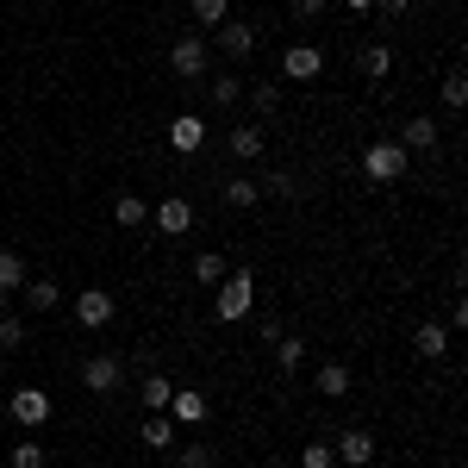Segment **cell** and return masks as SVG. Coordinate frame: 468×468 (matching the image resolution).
Segmentation results:
<instances>
[{"label": "cell", "instance_id": "obj_1", "mask_svg": "<svg viewBox=\"0 0 468 468\" xmlns=\"http://www.w3.org/2000/svg\"><path fill=\"white\" fill-rule=\"evenodd\" d=\"M250 306H256V275L250 269H231V275L218 282V293H213V313L225 324H238V319H250Z\"/></svg>", "mask_w": 468, "mask_h": 468}, {"label": "cell", "instance_id": "obj_2", "mask_svg": "<svg viewBox=\"0 0 468 468\" xmlns=\"http://www.w3.org/2000/svg\"><path fill=\"white\" fill-rule=\"evenodd\" d=\"M406 163H412V156H406V150H399L394 138H381V144H368V150H362V176L375 181V187H394V181L406 176Z\"/></svg>", "mask_w": 468, "mask_h": 468}, {"label": "cell", "instance_id": "obj_3", "mask_svg": "<svg viewBox=\"0 0 468 468\" xmlns=\"http://www.w3.org/2000/svg\"><path fill=\"white\" fill-rule=\"evenodd\" d=\"M169 419H176V431H200L207 419H213V399L200 394V388H176L169 394V406H163Z\"/></svg>", "mask_w": 468, "mask_h": 468}, {"label": "cell", "instance_id": "obj_4", "mask_svg": "<svg viewBox=\"0 0 468 468\" xmlns=\"http://www.w3.org/2000/svg\"><path fill=\"white\" fill-rule=\"evenodd\" d=\"M81 388L101 394V399L119 394V388H125V356H112V350H107V356H88V362H81Z\"/></svg>", "mask_w": 468, "mask_h": 468}, {"label": "cell", "instance_id": "obj_5", "mask_svg": "<svg viewBox=\"0 0 468 468\" xmlns=\"http://www.w3.org/2000/svg\"><path fill=\"white\" fill-rule=\"evenodd\" d=\"M6 412H13L26 431H37V425H50V394H44V388H13Z\"/></svg>", "mask_w": 468, "mask_h": 468}, {"label": "cell", "instance_id": "obj_6", "mask_svg": "<svg viewBox=\"0 0 468 468\" xmlns=\"http://www.w3.org/2000/svg\"><path fill=\"white\" fill-rule=\"evenodd\" d=\"M75 324H81V331H107L112 324V293L107 288H81L75 293Z\"/></svg>", "mask_w": 468, "mask_h": 468}, {"label": "cell", "instance_id": "obj_7", "mask_svg": "<svg viewBox=\"0 0 468 468\" xmlns=\"http://www.w3.org/2000/svg\"><path fill=\"white\" fill-rule=\"evenodd\" d=\"M319 69H324L319 44H288V50H282V75H288V81H319Z\"/></svg>", "mask_w": 468, "mask_h": 468}, {"label": "cell", "instance_id": "obj_8", "mask_svg": "<svg viewBox=\"0 0 468 468\" xmlns=\"http://www.w3.org/2000/svg\"><path fill=\"white\" fill-rule=\"evenodd\" d=\"M169 69H176L181 81H200V75H207V37H176Z\"/></svg>", "mask_w": 468, "mask_h": 468}, {"label": "cell", "instance_id": "obj_9", "mask_svg": "<svg viewBox=\"0 0 468 468\" xmlns=\"http://www.w3.org/2000/svg\"><path fill=\"white\" fill-rule=\"evenodd\" d=\"M213 44L231 57V63H244V57L256 50V26H250V19H225V26L213 32Z\"/></svg>", "mask_w": 468, "mask_h": 468}, {"label": "cell", "instance_id": "obj_10", "mask_svg": "<svg viewBox=\"0 0 468 468\" xmlns=\"http://www.w3.org/2000/svg\"><path fill=\"white\" fill-rule=\"evenodd\" d=\"M169 144H176L181 156H194V150L207 144V119H200V112H176V119H169Z\"/></svg>", "mask_w": 468, "mask_h": 468}, {"label": "cell", "instance_id": "obj_11", "mask_svg": "<svg viewBox=\"0 0 468 468\" xmlns=\"http://www.w3.org/2000/svg\"><path fill=\"white\" fill-rule=\"evenodd\" d=\"M331 456L350 463V468L375 463V437H368V431H337V437H331Z\"/></svg>", "mask_w": 468, "mask_h": 468}, {"label": "cell", "instance_id": "obj_12", "mask_svg": "<svg viewBox=\"0 0 468 468\" xmlns=\"http://www.w3.org/2000/svg\"><path fill=\"white\" fill-rule=\"evenodd\" d=\"M156 231H163V238H181V231H187V225H194V207H187V200H181V194H169V200H156Z\"/></svg>", "mask_w": 468, "mask_h": 468}, {"label": "cell", "instance_id": "obj_13", "mask_svg": "<svg viewBox=\"0 0 468 468\" xmlns=\"http://www.w3.org/2000/svg\"><path fill=\"white\" fill-rule=\"evenodd\" d=\"M138 437H144V450H156V456H169V450L181 443V431H176V419H169V412H150Z\"/></svg>", "mask_w": 468, "mask_h": 468}, {"label": "cell", "instance_id": "obj_14", "mask_svg": "<svg viewBox=\"0 0 468 468\" xmlns=\"http://www.w3.org/2000/svg\"><path fill=\"white\" fill-rule=\"evenodd\" d=\"M356 69L368 75V81H388V75H394V44H362Z\"/></svg>", "mask_w": 468, "mask_h": 468}, {"label": "cell", "instance_id": "obj_15", "mask_svg": "<svg viewBox=\"0 0 468 468\" xmlns=\"http://www.w3.org/2000/svg\"><path fill=\"white\" fill-rule=\"evenodd\" d=\"M437 138H443V132H437L431 119H425V112H419V119H406V132H399L394 144L406 150V156H412V150H437Z\"/></svg>", "mask_w": 468, "mask_h": 468}, {"label": "cell", "instance_id": "obj_16", "mask_svg": "<svg viewBox=\"0 0 468 468\" xmlns=\"http://www.w3.org/2000/svg\"><path fill=\"white\" fill-rule=\"evenodd\" d=\"M225 207H231V213H250V207H262V181L231 176V181H225Z\"/></svg>", "mask_w": 468, "mask_h": 468}, {"label": "cell", "instance_id": "obj_17", "mask_svg": "<svg viewBox=\"0 0 468 468\" xmlns=\"http://www.w3.org/2000/svg\"><path fill=\"white\" fill-rule=\"evenodd\" d=\"M313 388H319L324 399H344V394H350V362H319Z\"/></svg>", "mask_w": 468, "mask_h": 468}, {"label": "cell", "instance_id": "obj_18", "mask_svg": "<svg viewBox=\"0 0 468 468\" xmlns=\"http://www.w3.org/2000/svg\"><path fill=\"white\" fill-rule=\"evenodd\" d=\"M412 350H419V356H425V362H437V356H443V350H450V331H443V324H431V319H425V324H419V331H412Z\"/></svg>", "mask_w": 468, "mask_h": 468}, {"label": "cell", "instance_id": "obj_19", "mask_svg": "<svg viewBox=\"0 0 468 468\" xmlns=\"http://www.w3.org/2000/svg\"><path fill=\"white\" fill-rule=\"evenodd\" d=\"M269 337H275V362H282V375H293V368H300V362H306V337H288V331H282V324H275V331H269Z\"/></svg>", "mask_w": 468, "mask_h": 468}, {"label": "cell", "instance_id": "obj_20", "mask_svg": "<svg viewBox=\"0 0 468 468\" xmlns=\"http://www.w3.org/2000/svg\"><path fill=\"white\" fill-rule=\"evenodd\" d=\"M26 300H32V313H57V306H63V288H57V282H50V275H37V282H26Z\"/></svg>", "mask_w": 468, "mask_h": 468}, {"label": "cell", "instance_id": "obj_21", "mask_svg": "<svg viewBox=\"0 0 468 468\" xmlns=\"http://www.w3.org/2000/svg\"><path fill=\"white\" fill-rule=\"evenodd\" d=\"M32 282V269H26V256L19 250H0V293H19Z\"/></svg>", "mask_w": 468, "mask_h": 468}, {"label": "cell", "instance_id": "obj_22", "mask_svg": "<svg viewBox=\"0 0 468 468\" xmlns=\"http://www.w3.org/2000/svg\"><path fill=\"white\" fill-rule=\"evenodd\" d=\"M169 394H176V381H169V375H144V381H138L144 412H163V406H169Z\"/></svg>", "mask_w": 468, "mask_h": 468}, {"label": "cell", "instance_id": "obj_23", "mask_svg": "<svg viewBox=\"0 0 468 468\" xmlns=\"http://www.w3.org/2000/svg\"><path fill=\"white\" fill-rule=\"evenodd\" d=\"M225 275H231V262H225L218 250H200V256H194V282H207V288H218Z\"/></svg>", "mask_w": 468, "mask_h": 468}, {"label": "cell", "instance_id": "obj_24", "mask_svg": "<svg viewBox=\"0 0 468 468\" xmlns=\"http://www.w3.org/2000/svg\"><path fill=\"white\" fill-rule=\"evenodd\" d=\"M262 144H269V138H262V125H238V132H231V156H244V163H256Z\"/></svg>", "mask_w": 468, "mask_h": 468}, {"label": "cell", "instance_id": "obj_25", "mask_svg": "<svg viewBox=\"0 0 468 468\" xmlns=\"http://www.w3.org/2000/svg\"><path fill=\"white\" fill-rule=\"evenodd\" d=\"M207 94H213V107H225V112H231L238 101H244V81H238V75L225 69V75H213V88H207Z\"/></svg>", "mask_w": 468, "mask_h": 468}, {"label": "cell", "instance_id": "obj_26", "mask_svg": "<svg viewBox=\"0 0 468 468\" xmlns=\"http://www.w3.org/2000/svg\"><path fill=\"white\" fill-rule=\"evenodd\" d=\"M112 218H119L125 231H138V225H144V218H150V207H144V200H138V194H119V200H112Z\"/></svg>", "mask_w": 468, "mask_h": 468}, {"label": "cell", "instance_id": "obj_27", "mask_svg": "<svg viewBox=\"0 0 468 468\" xmlns=\"http://www.w3.org/2000/svg\"><path fill=\"white\" fill-rule=\"evenodd\" d=\"M169 468H213V450L207 443H176L169 450Z\"/></svg>", "mask_w": 468, "mask_h": 468}, {"label": "cell", "instance_id": "obj_28", "mask_svg": "<svg viewBox=\"0 0 468 468\" xmlns=\"http://www.w3.org/2000/svg\"><path fill=\"white\" fill-rule=\"evenodd\" d=\"M231 19V0H194V26H207V32H218Z\"/></svg>", "mask_w": 468, "mask_h": 468}, {"label": "cell", "instance_id": "obj_29", "mask_svg": "<svg viewBox=\"0 0 468 468\" xmlns=\"http://www.w3.org/2000/svg\"><path fill=\"white\" fill-rule=\"evenodd\" d=\"M19 344H32V324L19 319V313H6L0 319V350H19Z\"/></svg>", "mask_w": 468, "mask_h": 468}, {"label": "cell", "instance_id": "obj_30", "mask_svg": "<svg viewBox=\"0 0 468 468\" xmlns=\"http://www.w3.org/2000/svg\"><path fill=\"white\" fill-rule=\"evenodd\" d=\"M6 463H13V468H44V443H37V437H19Z\"/></svg>", "mask_w": 468, "mask_h": 468}, {"label": "cell", "instance_id": "obj_31", "mask_svg": "<svg viewBox=\"0 0 468 468\" xmlns=\"http://www.w3.org/2000/svg\"><path fill=\"white\" fill-rule=\"evenodd\" d=\"M443 107H450V112L468 107V75H463V69H450V75H443Z\"/></svg>", "mask_w": 468, "mask_h": 468}, {"label": "cell", "instance_id": "obj_32", "mask_svg": "<svg viewBox=\"0 0 468 468\" xmlns=\"http://www.w3.org/2000/svg\"><path fill=\"white\" fill-rule=\"evenodd\" d=\"M250 107L262 112V119H275V112H282V81H275V88H250Z\"/></svg>", "mask_w": 468, "mask_h": 468}, {"label": "cell", "instance_id": "obj_33", "mask_svg": "<svg viewBox=\"0 0 468 468\" xmlns=\"http://www.w3.org/2000/svg\"><path fill=\"white\" fill-rule=\"evenodd\" d=\"M331 463H337L331 443H306V450H300V468H331Z\"/></svg>", "mask_w": 468, "mask_h": 468}, {"label": "cell", "instance_id": "obj_34", "mask_svg": "<svg viewBox=\"0 0 468 468\" xmlns=\"http://www.w3.org/2000/svg\"><path fill=\"white\" fill-rule=\"evenodd\" d=\"M262 194H282V200H293V194H300V181H293L288 169H282V176H269V181H262Z\"/></svg>", "mask_w": 468, "mask_h": 468}, {"label": "cell", "instance_id": "obj_35", "mask_svg": "<svg viewBox=\"0 0 468 468\" xmlns=\"http://www.w3.org/2000/svg\"><path fill=\"white\" fill-rule=\"evenodd\" d=\"M288 13L300 19V26H313V19L324 13V0H288Z\"/></svg>", "mask_w": 468, "mask_h": 468}, {"label": "cell", "instance_id": "obj_36", "mask_svg": "<svg viewBox=\"0 0 468 468\" xmlns=\"http://www.w3.org/2000/svg\"><path fill=\"white\" fill-rule=\"evenodd\" d=\"M375 6H381V13H394V19H399V13H406L412 0H375Z\"/></svg>", "mask_w": 468, "mask_h": 468}, {"label": "cell", "instance_id": "obj_37", "mask_svg": "<svg viewBox=\"0 0 468 468\" xmlns=\"http://www.w3.org/2000/svg\"><path fill=\"white\" fill-rule=\"evenodd\" d=\"M350 6H356V13H368V6H375V0H350Z\"/></svg>", "mask_w": 468, "mask_h": 468}, {"label": "cell", "instance_id": "obj_38", "mask_svg": "<svg viewBox=\"0 0 468 468\" xmlns=\"http://www.w3.org/2000/svg\"><path fill=\"white\" fill-rule=\"evenodd\" d=\"M0 319H6V293H0Z\"/></svg>", "mask_w": 468, "mask_h": 468}, {"label": "cell", "instance_id": "obj_39", "mask_svg": "<svg viewBox=\"0 0 468 468\" xmlns=\"http://www.w3.org/2000/svg\"><path fill=\"white\" fill-rule=\"evenodd\" d=\"M331 468H350V463H331Z\"/></svg>", "mask_w": 468, "mask_h": 468}]
</instances>
